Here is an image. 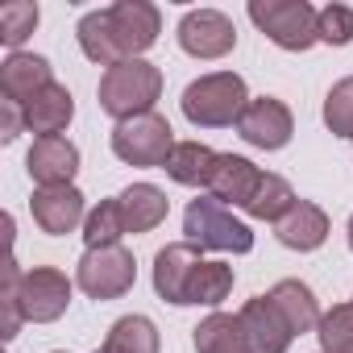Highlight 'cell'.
<instances>
[{"label":"cell","mask_w":353,"mask_h":353,"mask_svg":"<svg viewBox=\"0 0 353 353\" xmlns=\"http://www.w3.org/2000/svg\"><path fill=\"white\" fill-rule=\"evenodd\" d=\"M250 104V92H245V79L237 71H212V75H200L183 88V117L196 125V129H229L241 121Z\"/></svg>","instance_id":"1"},{"label":"cell","mask_w":353,"mask_h":353,"mask_svg":"<svg viewBox=\"0 0 353 353\" xmlns=\"http://www.w3.org/2000/svg\"><path fill=\"white\" fill-rule=\"evenodd\" d=\"M100 108L112 121H129L141 112H154L158 96H162V71L145 59H125L117 67H108L100 75Z\"/></svg>","instance_id":"2"},{"label":"cell","mask_w":353,"mask_h":353,"mask_svg":"<svg viewBox=\"0 0 353 353\" xmlns=\"http://www.w3.org/2000/svg\"><path fill=\"white\" fill-rule=\"evenodd\" d=\"M183 233L192 245L200 250H221V254H250L254 250V233L245 221H237L229 212V204L212 200V196H196L183 212Z\"/></svg>","instance_id":"3"},{"label":"cell","mask_w":353,"mask_h":353,"mask_svg":"<svg viewBox=\"0 0 353 353\" xmlns=\"http://www.w3.org/2000/svg\"><path fill=\"white\" fill-rule=\"evenodd\" d=\"M316 13L307 0H250V21L279 46L291 54H303L320 42L316 34Z\"/></svg>","instance_id":"4"},{"label":"cell","mask_w":353,"mask_h":353,"mask_svg":"<svg viewBox=\"0 0 353 353\" xmlns=\"http://www.w3.org/2000/svg\"><path fill=\"white\" fill-rule=\"evenodd\" d=\"M174 141V129L162 112H141L129 121H117L112 129V154L125 166H166Z\"/></svg>","instance_id":"5"},{"label":"cell","mask_w":353,"mask_h":353,"mask_svg":"<svg viewBox=\"0 0 353 353\" xmlns=\"http://www.w3.org/2000/svg\"><path fill=\"white\" fill-rule=\"evenodd\" d=\"M75 283L88 299H121L133 291L137 283V262L125 245H100V250H88L75 266Z\"/></svg>","instance_id":"6"},{"label":"cell","mask_w":353,"mask_h":353,"mask_svg":"<svg viewBox=\"0 0 353 353\" xmlns=\"http://www.w3.org/2000/svg\"><path fill=\"white\" fill-rule=\"evenodd\" d=\"M179 46L192 54V59H225L233 46H237V26L221 13V9H192L183 13L179 21Z\"/></svg>","instance_id":"7"},{"label":"cell","mask_w":353,"mask_h":353,"mask_svg":"<svg viewBox=\"0 0 353 353\" xmlns=\"http://www.w3.org/2000/svg\"><path fill=\"white\" fill-rule=\"evenodd\" d=\"M17 299H21L26 320H34V324H54V320L67 312V303H71V279H67L63 270H54V266H34V270L21 274Z\"/></svg>","instance_id":"8"},{"label":"cell","mask_w":353,"mask_h":353,"mask_svg":"<svg viewBox=\"0 0 353 353\" xmlns=\"http://www.w3.org/2000/svg\"><path fill=\"white\" fill-rule=\"evenodd\" d=\"M108 21H112V38L125 59H141L162 34V13L150 0H117L108 9Z\"/></svg>","instance_id":"9"},{"label":"cell","mask_w":353,"mask_h":353,"mask_svg":"<svg viewBox=\"0 0 353 353\" xmlns=\"http://www.w3.org/2000/svg\"><path fill=\"white\" fill-rule=\"evenodd\" d=\"M237 133L254 150H283L295 133V117L279 96H258V100L245 104V112L237 121Z\"/></svg>","instance_id":"10"},{"label":"cell","mask_w":353,"mask_h":353,"mask_svg":"<svg viewBox=\"0 0 353 353\" xmlns=\"http://www.w3.org/2000/svg\"><path fill=\"white\" fill-rule=\"evenodd\" d=\"M200 266H204V258H200V245H192V241H174V245L158 250V258H154V291H158V299H166L174 307H188L192 279H196Z\"/></svg>","instance_id":"11"},{"label":"cell","mask_w":353,"mask_h":353,"mask_svg":"<svg viewBox=\"0 0 353 353\" xmlns=\"http://www.w3.org/2000/svg\"><path fill=\"white\" fill-rule=\"evenodd\" d=\"M26 170L38 188H71L75 170H79V150L67 137H34Z\"/></svg>","instance_id":"12"},{"label":"cell","mask_w":353,"mask_h":353,"mask_svg":"<svg viewBox=\"0 0 353 353\" xmlns=\"http://www.w3.org/2000/svg\"><path fill=\"white\" fill-rule=\"evenodd\" d=\"M30 212L38 221L42 233L50 237H63V233H75L88 212H83V192L71 183V188H38L34 200H30Z\"/></svg>","instance_id":"13"},{"label":"cell","mask_w":353,"mask_h":353,"mask_svg":"<svg viewBox=\"0 0 353 353\" xmlns=\"http://www.w3.org/2000/svg\"><path fill=\"white\" fill-rule=\"evenodd\" d=\"M237 316H241V328H245L254 353H287V349H291L295 332H291V324L283 320V312L270 303V295H254Z\"/></svg>","instance_id":"14"},{"label":"cell","mask_w":353,"mask_h":353,"mask_svg":"<svg viewBox=\"0 0 353 353\" xmlns=\"http://www.w3.org/2000/svg\"><path fill=\"white\" fill-rule=\"evenodd\" d=\"M54 83V75H50V63L42 59V54H26V50H17V54H9L5 63H0V96L5 100H13V104H30L38 92H46Z\"/></svg>","instance_id":"15"},{"label":"cell","mask_w":353,"mask_h":353,"mask_svg":"<svg viewBox=\"0 0 353 353\" xmlns=\"http://www.w3.org/2000/svg\"><path fill=\"white\" fill-rule=\"evenodd\" d=\"M274 237H279V245H287L295 254H312V250H320L328 241V212L320 204H312V200H299L274 225Z\"/></svg>","instance_id":"16"},{"label":"cell","mask_w":353,"mask_h":353,"mask_svg":"<svg viewBox=\"0 0 353 353\" xmlns=\"http://www.w3.org/2000/svg\"><path fill=\"white\" fill-rule=\"evenodd\" d=\"M262 179V170L241 158V154H221L216 158V170H212V183H208V196L221 200V204H233V208H245L254 188Z\"/></svg>","instance_id":"17"},{"label":"cell","mask_w":353,"mask_h":353,"mask_svg":"<svg viewBox=\"0 0 353 353\" xmlns=\"http://www.w3.org/2000/svg\"><path fill=\"white\" fill-rule=\"evenodd\" d=\"M71 117H75V96L63 83H50L46 92H38L26 104V129L38 133V137H63Z\"/></svg>","instance_id":"18"},{"label":"cell","mask_w":353,"mask_h":353,"mask_svg":"<svg viewBox=\"0 0 353 353\" xmlns=\"http://www.w3.org/2000/svg\"><path fill=\"white\" fill-rule=\"evenodd\" d=\"M117 200H121L125 233H150V229H158V225L166 221V212H170L166 192L154 188V183H133V188H125Z\"/></svg>","instance_id":"19"},{"label":"cell","mask_w":353,"mask_h":353,"mask_svg":"<svg viewBox=\"0 0 353 353\" xmlns=\"http://www.w3.org/2000/svg\"><path fill=\"white\" fill-rule=\"evenodd\" d=\"M270 303L283 312V320L291 324L295 336L312 332V328L320 324V316H324L320 303H316V295H312V287L299 283V279H283V283H274V287H270Z\"/></svg>","instance_id":"20"},{"label":"cell","mask_w":353,"mask_h":353,"mask_svg":"<svg viewBox=\"0 0 353 353\" xmlns=\"http://www.w3.org/2000/svg\"><path fill=\"white\" fill-rule=\"evenodd\" d=\"M192 345L196 353H254L241 328V316H229V312H212L208 320H200L192 328Z\"/></svg>","instance_id":"21"},{"label":"cell","mask_w":353,"mask_h":353,"mask_svg":"<svg viewBox=\"0 0 353 353\" xmlns=\"http://www.w3.org/2000/svg\"><path fill=\"white\" fill-rule=\"evenodd\" d=\"M216 150L212 145H204V141H179L170 150V158H166V174L174 183H183V188H208L212 183V170H216Z\"/></svg>","instance_id":"22"},{"label":"cell","mask_w":353,"mask_h":353,"mask_svg":"<svg viewBox=\"0 0 353 353\" xmlns=\"http://www.w3.org/2000/svg\"><path fill=\"white\" fill-rule=\"evenodd\" d=\"M75 38H79V50H83L92 63H100L104 71H108V67H117V63H125V54H121V46H117V38H112L108 9H96V13L79 17Z\"/></svg>","instance_id":"23"},{"label":"cell","mask_w":353,"mask_h":353,"mask_svg":"<svg viewBox=\"0 0 353 353\" xmlns=\"http://www.w3.org/2000/svg\"><path fill=\"white\" fill-rule=\"evenodd\" d=\"M295 204H299V196L291 192V183L283 179V174L262 170V179H258V188H254V196H250V204H245L241 212L254 216V221H274V225H279Z\"/></svg>","instance_id":"24"},{"label":"cell","mask_w":353,"mask_h":353,"mask_svg":"<svg viewBox=\"0 0 353 353\" xmlns=\"http://www.w3.org/2000/svg\"><path fill=\"white\" fill-rule=\"evenodd\" d=\"M100 349L104 353H158L162 341H158V328H154L150 316H121L108 328V336H104Z\"/></svg>","instance_id":"25"},{"label":"cell","mask_w":353,"mask_h":353,"mask_svg":"<svg viewBox=\"0 0 353 353\" xmlns=\"http://www.w3.org/2000/svg\"><path fill=\"white\" fill-rule=\"evenodd\" d=\"M125 237V216H121V200H100L88 221H83V241L88 250H100V245H121Z\"/></svg>","instance_id":"26"},{"label":"cell","mask_w":353,"mask_h":353,"mask_svg":"<svg viewBox=\"0 0 353 353\" xmlns=\"http://www.w3.org/2000/svg\"><path fill=\"white\" fill-rule=\"evenodd\" d=\"M233 291V266L229 262H204L192 279V295L188 303H204V307H221Z\"/></svg>","instance_id":"27"},{"label":"cell","mask_w":353,"mask_h":353,"mask_svg":"<svg viewBox=\"0 0 353 353\" xmlns=\"http://www.w3.org/2000/svg\"><path fill=\"white\" fill-rule=\"evenodd\" d=\"M38 5L34 0H9V5H0V42H5L13 54L21 50V42L38 30Z\"/></svg>","instance_id":"28"},{"label":"cell","mask_w":353,"mask_h":353,"mask_svg":"<svg viewBox=\"0 0 353 353\" xmlns=\"http://www.w3.org/2000/svg\"><path fill=\"white\" fill-rule=\"evenodd\" d=\"M320 353H353V303H336L316 324Z\"/></svg>","instance_id":"29"},{"label":"cell","mask_w":353,"mask_h":353,"mask_svg":"<svg viewBox=\"0 0 353 353\" xmlns=\"http://www.w3.org/2000/svg\"><path fill=\"white\" fill-rule=\"evenodd\" d=\"M324 125H328V133L353 141V75H345V79H336L328 88V96H324Z\"/></svg>","instance_id":"30"},{"label":"cell","mask_w":353,"mask_h":353,"mask_svg":"<svg viewBox=\"0 0 353 353\" xmlns=\"http://www.w3.org/2000/svg\"><path fill=\"white\" fill-rule=\"evenodd\" d=\"M21 266H17V258H9L5 262V291H0V312H5V341H13L17 332H21V324H26V312H21V299H17V291H21Z\"/></svg>","instance_id":"31"},{"label":"cell","mask_w":353,"mask_h":353,"mask_svg":"<svg viewBox=\"0 0 353 353\" xmlns=\"http://www.w3.org/2000/svg\"><path fill=\"white\" fill-rule=\"evenodd\" d=\"M316 34L328 46H349L353 42V9L349 5H324L316 13Z\"/></svg>","instance_id":"32"},{"label":"cell","mask_w":353,"mask_h":353,"mask_svg":"<svg viewBox=\"0 0 353 353\" xmlns=\"http://www.w3.org/2000/svg\"><path fill=\"white\" fill-rule=\"evenodd\" d=\"M21 129H26V108L13 100H0V141L13 145L21 137Z\"/></svg>","instance_id":"33"},{"label":"cell","mask_w":353,"mask_h":353,"mask_svg":"<svg viewBox=\"0 0 353 353\" xmlns=\"http://www.w3.org/2000/svg\"><path fill=\"white\" fill-rule=\"evenodd\" d=\"M349 250H353V216H349Z\"/></svg>","instance_id":"34"},{"label":"cell","mask_w":353,"mask_h":353,"mask_svg":"<svg viewBox=\"0 0 353 353\" xmlns=\"http://www.w3.org/2000/svg\"><path fill=\"white\" fill-rule=\"evenodd\" d=\"M96 353H104V349H96Z\"/></svg>","instance_id":"35"},{"label":"cell","mask_w":353,"mask_h":353,"mask_svg":"<svg viewBox=\"0 0 353 353\" xmlns=\"http://www.w3.org/2000/svg\"><path fill=\"white\" fill-rule=\"evenodd\" d=\"M59 353H63V349H59Z\"/></svg>","instance_id":"36"}]
</instances>
